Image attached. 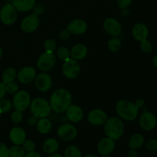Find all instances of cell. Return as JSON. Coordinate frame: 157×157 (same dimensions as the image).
Segmentation results:
<instances>
[{
	"mask_svg": "<svg viewBox=\"0 0 157 157\" xmlns=\"http://www.w3.org/2000/svg\"><path fill=\"white\" fill-rule=\"evenodd\" d=\"M135 105L136 106V107H137L138 109L142 108L144 106V101L142 99H138L137 101L135 102Z\"/></svg>",
	"mask_w": 157,
	"mask_h": 157,
	"instance_id": "cell-45",
	"label": "cell"
},
{
	"mask_svg": "<svg viewBox=\"0 0 157 157\" xmlns=\"http://www.w3.org/2000/svg\"><path fill=\"white\" fill-rule=\"evenodd\" d=\"M64 157H82L80 149L76 146H69L65 149Z\"/></svg>",
	"mask_w": 157,
	"mask_h": 157,
	"instance_id": "cell-29",
	"label": "cell"
},
{
	"mask_svg": "<svg viewBox=\"0 0 157 157\" xmlns=\"http://www.w3.org/2000/svg\"><path fill=\"white\" fill-rule=\"evenodd\" d=\"M9 139L15 145H21L26 139V133L21 127H15L9 132Z\"/></svg>",
	"mask_w": 157,
	"mask_h": 157,
	"instance_id": "cell-20",
	"label": "cell"
},
{
	"mask_svg": "<svg viewBox=\"0 0 157 157\" xmlns=\"http://www.w3.org/2000/svg\"><path fill=\"white\" fill-rule=\"evenodd\" d=\"M153 65L157 68V55H155L154 58L153 59Z\"/></svg>",
	"mask_w": 157,
	"mask_h": 157,
	"instance_id": "cell-47",
	"label": "cell"
},
{
	"mask_svg": "<svg viewBox=\"0 0 157 157\" xmlns=\"http://www.w3.org/2000/svg\"><path fill=\"white\" fill-rule=\"evenodd\" d=\"M49 157H62V156L60 154H58V153H52V155H51Z\"/></svg>",
	"mask_w": 157,
	"mask_h": 157,
	"instance_id": "cell-48",
	"label": "cell"
},
{
	"mask_svg": "<svg viewBox=\"0 0 157 157\" xmlns=\"http://www.w3.org/2000/svg\"><path fill=\"white\" fill-rule=\"evenodd\" d=\"M38 121V118H37L36 117L32 115V116L30 117L29 118V120H28V124H29V126H31V127H34V126L37 125Z\"/></svg>",
	"mask_w": 157,
	"mask_h": 157,
	"instance_id": "cell-41",
	"label": "cell"
},
{
	"mask_svg": "<svg viewBox=\"0 0 157 157\" xmlns=\"http://www.w3.org/2000/svg\"><path fill=\"white\" fill-rule=\"evenodd\" d=\"M23 119V115L22 112L18 111V110H15L13 113L11 114V121L12 123L15 124H18L21 122Z\"/></svg>",
	"mask_w": 157,
	"mask_h": 157,
	"instance_id": "cell-34",
	"label": "cell"
},
{
	"mask_svg": "<svg viewBox=\"0 0 157 157\" xmlns=\"http://www.w3.org/2000/svg\"><path fill=\"white\" fill-rule=\"evenodd\" d=\"M102 157H110V156H103Z\"/></svg>",
	"mask_w": 157,
	"mask_h": 157,
	"instance_id": "cell-51",
	"label": "cell"
},
{
	"mask_svg": "<svg viewBox=\"0 0 157 157\" xmlns=\"http://www.w3.org/2000/svg\"><path fill=\"white\" fill-rule=\"evenodd\" d=\"M39 18L35 14L26 16L21 22V29L25 33H32L38 29L39 26Z\"/></svg>",
	"mask_w": 157,
	"mask_h": 157,
	"instance_id": "cell-10",
	"label": "cell"
},
{
	"mask_svg": "<svg viewBox=\"0 0 157 157\" xmlns=\"http://www.w3.org/2000/svg\"><path fill=\"white\" fill-rule=\"evenodd\" d=\"M6 93V84H3L2 82H0V101L3 99Z\"/></svg>",
	"mask_w": 157,
	"mask_h": 157,
	"instance_id": "cell-42",
	"label": "cell"
},
{
	"mask_svg": "<svg viewBox=\"0 0 157 157\" xmlns=\"http://www.w3.org/2000/svg\"><path fill=\"white\" fill-rule=\"evenodd\" d=\"M84 157H98V156L95 154H87L86 155V156H84Z\"/></svg>",
	"mask_w": 157,
	"mask_h": 157,
	"instance_id": "cell-49",
	"label": "cell"
},
{
	"mask_svg": "<svg viewBox=\"0 0 157 157\" xmlns=\"http://www.w3.org/2000/svg\"><path fill=\"white\" fill-rule=\"evenodd\" d=\"M2 55H3V51L2 49V48L0 47V59H1L2 57Z\"/></svg>",
	"mask_w": 157,
	"mask_h": 157,
	"instance_id": "cell-50",
	"label": "cell"
},
{
	"mask_svg": "<svg viewBox=\"0 0 157 157\" xmlns=\"http://www.w3.org/2000/svg\"><path fill=\"white\" fill-rule=\"evenodd\" d=\"M107 113L101 109H94L87 115L88 122L93 126H102L107 121Z\"/></svg>",
	"mask_w": 157,
	"mask_h": 157,
	"instance_id": "cell-13",
	"label": "cell"
},
{
	"mask_svg": "<svg viewBox=\"0 0 157 157\" xmlns=\"http://www.w3.org/2000/svg\"><path fill=\"white\" fill-rule=\"evenodd\" d=\"M18 11L12 4H6L0 10V20L3 24L11 25L17 20Z\"/></svg>",
	"mask_w": 157,
	"mask_h": 157,
	"instance_id": "cell-7",
	"label": "cell"
},
{
	"mask_svg": "<svg viewBox=\"0 0 157 157\" xmlns=\"http://www.w3.org/2000/svg\"><path fill=\"white\" fill-rule=\"evenodd\" d=\"M17 78V72L15 68L13 67H8L3 71L2 79V83L5 84H9L11 82L15 81Z\"/></svg>",
	"mask_w": 157,
	"mask_h": 157,
	"instance_id": "cell-26",
	"label": "cell"
},
{
	"mask_svg": "<svg viewBox=\"0 0 157 157\" xmlns=\"http://www.w3.org/2000/svg\"><path fill=\"white\" fill-rule=\"evenodd\" d=\"M87 46L83 44H75L71 50V58L79 61L82 60L87 56Z\"/></svg>",
	"mask_w": 157,
	"mask_h": 157,
	"instance_id": "cell-22",
	"label": "cell"
},
{
	"mask_svg": "<svg viewBox=\"0 0 157 157\" xmlns=\"http://www.w3.org/2000/svg\"><path fill=\"white\" fill-rule=\"evenodd\" d=\"M24 157H41L40 153H37L35 151H32V152H28L27 154L25 155Z\"/></svg>",
	"mask_w": 157,
	"mask_h": 157,
	"instance_id": "cell-43",
	"label": "cell"
},
{
	"mask_svg": "<svg viewBox=\"0 0 157 157\" xmlns=\"http://www.w3.org/2000/svg\"><path fill=\"white\" fill-rule=\"evenodd\" d=\"M0 120H1V113H0Z\"/></svg>",
	"mask_w": 157,
	"mask_h": 157,
	"instance_id": "cell-52",
	"label": "cell"
},
{
	"mask_svg": "<svg viewBox=\"0 0 157 157\" xmlns=\"http://www.w3.org/2000/svg\"><path fill=\"white\" fill-rule=\"evenodd\" d=\"M78 134L76 127L70 124H64L58 129V136L64 141H71L75 139Z\"/></svg>",
	"mask_w": 157,
	"mask_h": 157,
	"instance_id": "cell-9",
	"label": "cell"
},
{
	"mask_svg": "<svg viewBox=\"0 0 157 157\" xmlns=\"http://www.w3.org/2000/svg\"><path fill=\"white\" fill-rule=\"evenodd\" d=\"M148 150L151 152H154L157 150V140L156 139H151L150 140L148 141L147 145Z\"/></svg>",
	"mask_w": 157,
	"mask_h": 157,
	"instance_id": "cell-37",
	"label": "cell"
},
{
	"mask_svg": "<svg viewBox=\"0 0 157 157\" xmlns=\"http://www.w3.org/2000/svg\"><path fill=\"white\" fill-rule=\"evenodd\" d=\"M6 92H8L9 94H15V93L18 91V89H19V86L17 83H15V81L13 82H11L9 84H6Z\"/></svg>",
	"mask_w": 157,
	"mask_h": 157,
	"instance_id": "cell-35",
	"label": "cell"
},
{
	"mask_svg": "<svg viewBox=\"0 0 157 157\" xmlns=\"http://www.w3.org/2000/svg\"><path fill=\"white\" fill-rule=\"evenodd\" d=\"M44 48L45 52H50V53H53L54 51L57 48V43L56 41L52 38H48L44 41Z\"/></svg>",
	"mask_w": 157,
	"mask_h": 157,
	"instance_id": "cell-32",
	"label": "cell"
},
{
	"mask_svg": "<svg viewBox=\"0 0 157 157\" xmlns=\"http://www.w3.org/2000/svg\"><path fill=\"white\" fill-rule=\"evenodd\" d=\"M25 150L20 145H15L9 149V157H24Z\"/></svg>",
	"mask_w": 157,
	"mask_h": 157,
	"instance_id": "cell-28",
	"label": "cell"
},
{
	"mask_svg": "<svg viewBox=\"0 0 157 157\" xmlns=\"http://www.w3.org/2000/svg\"><path fill=\"white\" fill-rule=\"evenodd\" d=\"M59 149V143L55 138H48L43 144V151L48 154L56 153Z\"/></svg>",
	"mask_w": 157,
	"mask_h": 157,
	"instance_id": "cell-23",
	"label": "cell"
},
{
	"mask_svg": "<svg viewBox=\"0 0 157 157\" xmlns=\"http://www.w3.org/2000/svg\"><path fill=\"white\" fill-rule=\"evenodd\" d=\"M31 104L30 94L26 90H18L15 94L12 101V105L15 110L24 112L29 107Z\"/></svg>",
	"mask_w": 157,
	"mask_h": 157,
	"instance_id": "cell-5",
	"label": "cell"
},
{
	"mask_svg": "<svg viewBox=\"0 0 157 157\" xmlns=\"http://www.w3.org/2000/svg\"><path fill=\"white\" fill-rule=\"evenodd\" d=\"M116 111L121 119L132 121L137 117L139 109L131 101L121 100L117 104Z\"/></svg>",
	"mask_w": 157,
	"mask_h": 157,
	"instance_id": "cell-3",
	"label": "cell"
},
{
	"mask_svg": "<svg viewBox=\"0 0 157 157\" xmlns=\"http://www.w3.org/2000/svg\"><path fill=\"white\" fill-rule=\"evenodd\" d=\"M104 29L109 35L112 37H118L121 35L122 27L119 21L113 18H108L104 21Z\"/></svg>",
	"mask_w": 157,
	"mask_h": 157,
	"instance_id": "cell-14",
	"label": "cell"
},
{
	"mask_svg": "<svg viewBox=\"0 0 157 157\" xmlns=\"http://www.w3.org/2000/svg\"><path fill=\"white\" fill-rule=\"evenodd\" d=\"M127 156L128 157H137L138 153L136 152V150H133V149H130L127 153Z\"/></svg>",
	"mask_w": 157,
	"mask_h": 157,
	"instance_id": "cell-44",
	"label": "cell"
},
{
	"mask_svg": "<svg viewBox=\"0 0 157 157\" xmlns=\"http://www.w3.org/2000/svg\"><path fill=\"white\" fill-rule=\"evenodd\" d=\"M140 49L144 53L149 54L153 50V45H152L151 42L147 41V39L145 41H143L140 42Z\"/></svg>",
	"mask_w": 157,
	"mask_h": 157,
	"instance_id": "cell-36",
	"label": "cell"
},
{
	"mask_svg": "<svg viewBox=\"0 0 157 157\" xmlns=\"http://www.w3.org/2000/svg\"><path fill=\"white\" fill-rule=\"evenodd\" d=\"M36 71L32 66H25L18 71L17 75L18 81L23 84H28L35 81Z\"/></svg>",
	"mask_w": 157,
	"mask_h": 157,
	"instance_id": "cell-15",
	"label": "cell"
},
{
	"mask_svg": "<svg viewBox=\"0 0 157 157\" xmlns=\"http://www.w3.org/2000/svg\"><path fill=\"white\" fill-rule=\"evenodd\" d=\"M57 56L61 61H67V59L71 58L70 51L68 50L67 48L64 47V46H61L57 50Z\"/></svg>",
	"mask_w": 157,
	"mask_h": 157,
	"instance_id": "cell-30",
	"label": "cell"
},
{
	"mask_svg": "<svg viewBox=\"0 0 157 157\" xmlns=\"http://www.w3.org/2000/svg\"><path fill=\"white\" fill-rule=\"evenodd\" d=\"M52 79L48 74L45 72L40 73L35 77V86L37 90L40 92H47L52 87Z\"/></svg>",
	"mask_w": 157,
	"mask_h": 157,
	"instance_id": "cell-12",
	"label": "cell"
},
{
	"mask_svg": "<svg viewBox=\"0 0 157 157\" xmlns=\"http://www.w3.org/2000/svg\"><path fill=\"white\" fill-rule=\"evenodd\" d=\"M52 124L48 118H41L38 119L37 123V130L41 134H48L52 130Z\"/></svg>",
	"mask_w": 157,
	"mask_h": 157,
	"instance_id": "cell-24",
	"label": "cell"
},
{
	"mask_svg": "<svg viewBox=\"0 0 157 157\" xmlns=\"http://www.w3.org/2000/svg\"><path fill=\"white\" fill-rule=\"evenodd\" d=\"M81 72V66L78 61L70 58L64 61L62 66V73L68 79H75Z\"/></svg>",
	"mask_w": 157,
	"mask_h": 157,
	"instance_id": "cell-6",
	"label": "cell"
},
{
	"mask_svg": "<svg viewBox=\"0 0 157 157\" xmlns=\"http://www.w3.org/2000/svg\"><path fill=\"white\" fill-rule=\"evenodd\" d=\"M121 15H122L124 18H127V17L130 15V11L127 9H124L122 12H121Z\"/></svg>",
	"mask_w": 157,
	"mask_h": 157,
	"instance_id": "cell-46",
	"label": "cell"
},
{
	"mask_svg": "<svg viewBox=\"0 0 157 157\" xmlns=\"http://www.w3.org/2000/svg\"><path fill=\"white\" fill-rule=\"evenodd\" d=\"M67 29L71 34L80 35L85 33L87 29V25L84 20L75 19L67 25Z\"/></svg>",
	"mask_w": 157,
	"mask_h": 157,
	"instance_id": "cell-17",
	"label": "cell"
},
{
	"mask_svg": "<svg viewBox=\"0 0 157 157\" xmlns=\"http://www.w3.org/2000/svg\"><path fill=\"white\" fill-rule=\"evenodd\" d=\"M132 35L136 41H145L149 36V29L147 26L144 23H137L135 25L132 29Z\"/></svg>",
	"mask_w": 157,
	"mask_h": 157,
	"instance_id": "cell-19",
	"label": "cell"
},
{
	"mask_svg": "<svg viewBox=\"0 0 157 157\" xmlns=\"http://www.w3.org/2000/svg\"><path fill=\"white\" fill-rule=\"evenodd\" d=\"M71 36V33L67 29H64V30L61 31V32L59 33V38H61V40H67Z\"/></svg>",
	"mask_w": 157,
	"mask_h": 157,
	"instance_id": "cell-40",
	"label": "cell"
},
{
	"mask_svg": "<svg viewBox=\"0 0 157 157\" xmlns=\"http://www.w3.org/2000/svg\"><path fill=\"white\" fill-rule=\"evenodd\" d=\"M157 124L156 117L153 113L145 111L140 115L139 119V124L143 130L146 131L153 130Z\"/></svg>",
	"mask_w": 157,
	"mask_h": 157,
	"instance_id": "cell-11",
	"label": "cell"
},
{
	"mask_svg": "<svg viewBox=\"0 0 157 157\" xmlns=\"http://www.w3.org/2000/svg\"><path fill=\"white\" fill-rule=\"evenodd\" d=\"M104 125V132L107 137L117 140L123 136L124 133V124L121 118L111 117L107 118Z\"/></svg>",
	"mask_w": 157,
	"mask_h": 157,
	"instance_id": "cell-2",
	"label": "cell"
},
{
	"mask_svg": "<svg viewBox=\"0 0 157 157\" xmlns=\"http://www.w3.org/2000/svg\"><path fill=\"white\" fill-rule=\"evenodd\" d=\"M56 63V57L53 53L44 52L41 54L37 61V66L38 69L43 72L50 71Z\"/></svg>",
	"mask_w": 157,
	"mask_h": 157,
	"instance_id": "cell-8",
	"label": "cell"
},
{
	"mask_svg": "<svg viewBox=\"0 0 157 157\" xmlns=\"http://www.w3.org/2000/svg\"><path fill=\"white\" fill-rule=\"evenodd\" d=\"M66 117L71 123H78L82 121L84 117V112L79 106L71 104L66 110Z\"/></svg>",
	"mask_w": 157,
	"mask_h": 157,
	"instance_id": "cell-16",
	"label": "cell"
},
{
	"mask_svg": "<svg viewBox=\"0 0 157 157\" xmlns=\"http://www.w3.org/2000/svg\"><path fill=\"white\" fill-rule=\"evenodd\" d=\"M22 147L25 150V151L27 152H32L35 151V147H36V145H35V142L32 141V140H25L24 142L22 143Z\"/></svg>",
	"mask_w": 157,
	"mask_h": 157,
	"instance_id": "cell-33",
	"label": "cell"
},
{
	"mask_svg": "<svg viewBox=\"0 0 157 157\" xmlns=\"http://www.w3.org/2000/svg\"><path fill=\"white\" fill-rule=\"evenodd\" d=\"M35 3L36 0H13L12 4L17 11L25 12L34 9Z\"/></svg>",
	"mask_w": 157,
	"mask_h": 157,
	"instance_id": "cell-21",
	"label": "cell"
},
{
	"mask_svg": "<svg viewBox=\"0 0 157 157\" xmlns=\"http://www.w3.org/2000/svg\"><path fill=\"white\" fill-rule=\"evenodd\" d=\"M72 103V95L68 90L60 88L55 90L50 98L51 108L56 113H63Z\"/></svg>",
	"mask_w": 157,
	"mask_h": 157,
	"instance_id": "cell-1",
	"label": "cell"
},
{
	"mask_svg": "<svg viewBox=\"0 0 157 157\" xmlns=\"http://www.w3.org/2000/svg\"><path fill=\"white\" fill-rule=\"evenodd\" d=\"M29 107L32 115L38 119L47 117L52 110L49 102H48L44 98H37L31 101Z\"/></svg>",
	"mask_w": 157,
	"mask_h": 157,
	"instance_id": "cell-4",
	"label": "cell"
},
{
	"mask_svg": "<svg viewBox=\"0 0 157 157\" xmlns=\"http://www.w3.org/2000/svg\"><path fill=\"white\" fill-rule=\"evenodd\" d=\"M12 107V103L8 99H2L0 101V113H6L11 110Z\"/></svg>",
	"mask_w": 157,
	"mask_h": 157,
	"instance_id": "cell-31",
	"label": "cell"
},
{
	"mask_svg": "<svg viewBox=\"0 0 157 157\" xmlns=\"http://www.w3.org/2000/svg\"><path fill=\"white\" fill-rule=\"evenodd\" d=\"M122 46V43L120 38L117 37H113L109 40L108 43H107V47H108L109 50H110L113 52H117L121 48Z\"/></svg>",
	"mask_w": 157,
	"mask_h": 157,
	"instance_id": "cell-27",
	"label": "cell"
},
{
	"mask_svg": "<svg viewBox=\"0 0 157 157\" xmlns=\"http://www.w3.org/2000/svg\"><path fill=\"white\" fill-rule=\"evenodd\" d=\"M115 140L109 137L103 138L98 145V151L103 156H108L115 149Z\"/></svg>",
	"mask_w": 157,
	"mask_h": 157,
	"instance_id": "cell-18",
	"label": "cell"
},
{
	"mask_svg": "<svg viewBox=\"0 0 157 157\" xmlns=\"http://www.w3.org/2000/svg\"><path fill=\"white\" fill-rule=\"evenodd\" d=\"M0 157H9V149L3 143L0 142Z\"/></svg>",
	"mask_w": 157,
	"mask_h": 157,
	"instance_id": "cell-38",
	"label": "cell"
},
{
	"mask_svg": "<svg viewBox=\"0 0 157 157\" xmlns=\"http://www.w3.org/2000/svg\"><path fill=\"white\" fill-rule=\"evenodd\" d=\"M144 144V137L140 133H135L130 138L128 145L130 149L137 150L143 147Z\"/></svg>",
	"mask_w": 157,
	"mask_h": 157,
	"instance_id": "cell-25",
	"label": "cell"
},
{
	"mask_svg": "<svg viewBox=\"0 0 157 157\" xmlns=\"http://www.w3.org/2000/svg\"><path fill=\"white\" fill-rule=\"evenodd\" d=\"M131 3L132 0H117V4L121 9H127Z\"/></svg>",
	"mask_w": 157,
	"mask_h": 157,
	"instance_id": "cell-39",
	"label": "cell"
}]
</instances>
